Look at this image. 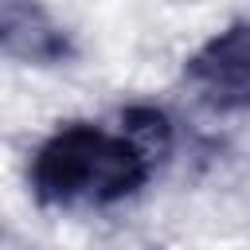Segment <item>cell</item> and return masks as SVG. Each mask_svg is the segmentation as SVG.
<instances>
[{
	"instance_id": "obj_3",
	"label": "cell",
	"mask_w": 250,
	"mask_h": 250,
	"mask_svg": "<svg viewBox=\"0 0 250 250\" xmlns=\"http://www.w3.org/2000/svg\"><path fill=\"white\" fill-rule=\"evenodd\" d=\"M0 59L59 66L74 59V39L43 0H0Z\"/></svg>"
},
{
	"instance_id": "obj_1",
	"label": "cell",
	"mask_w": 250,
	"mask_h": 250,
	"mask_svg": "<svg viewBox=\"0 0 250 250\" xmlns=\"http://www.w3.org/2000/svg\"><path fill=\"white\" fill-rule=\"evenodd\" d=\"M156 156L121 133L90 121L59 125L31 156L27 184L43 207H109L137 195L152 176Z\"/></svg>"
},
{
	"instance_id": "obj_2",
	"label": "cell",
	"mask_w": 250,
	"mask_h": 250,
	"mask_svg": "<svg viewBox=\"0 0 250 250\" xmlns=\"http://www.w3.org/2000/svg\"><path fill=\"white\" fill-rule=\"evenodd\" d=\"M184 82L215 113H250V23L211 35L184 62Z\"/></svg>"
}]
</instances>
